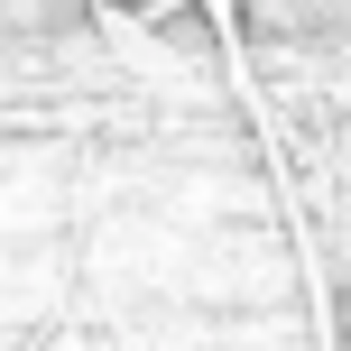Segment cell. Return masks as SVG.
<instances>
[{
	"mask_svg": "<svg viewBox=\"0 0 351 351\" xmlns=\"http://www.w3.org/2000/svg\"><path fill=\"white\" fill-rule=\"evenodd\" d=\"M28 10L37 0H0V28H28Z\"/></svg>",
	"mask_w": 351,
	"mask_h": 351,
	"instance_id": "7a4b0ae2",
	"label": "cell"
},
{
	"mask_svg": "<svg viewBox=\"0 0 351 351\" xmlns=\"http://www.w3.org/2000/svg\"><path fill=\"white\" fill-rule=\"evenodd\" d=\"M241 19L259 37H324V28H351V0H241Z\"/></svg>",
	"mask_w": 351,
	"mask_h": 351,
	"instance_id": "6da1fadb",
	"label": "cell"
}]
</instances>
